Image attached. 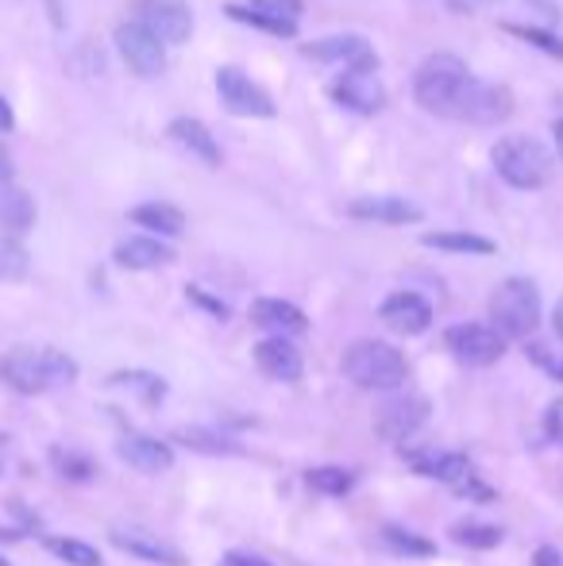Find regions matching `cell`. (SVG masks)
<instances>
[{
	"instance_id": "484cf974",
	"label": "cell",
	"mask_w": 563,
	"mask_h": 566,
	"mask_svg": "<svg viewBox=\"0 0 563 566\" xmlns=\"http://www.w3.org/2000/svg\"><path fill=\"white\" fill-rule=\"evenodd\" d=\"M31 274V254L15 235H0V285L23 282Z\"/></svg>"
},
{
	"instance_id": "d6a6232c",
	"label": "cell",
	"mask_w": 563,
	"mask_h": 566,
	"mask_svg": "<svg viewBox=\"0 0 563 566\" xmlns=\"http://www.w3.org/2000/svg\"><path fill=\"white\" fill-rule=\"evenodd\" d=\"M51 552L70 566H101L97 547L82 544V539H51Z\"/></svg>"
},
{
	"instance_id": "ee69618b",
	"label": "cell",
	"mask_w": 563,
	"mask_h": 566,
	"mask_svg": "<svg viewBox=\"0 0 563 566\" xmlns=\"http://www.w3.org/2000/svg\"><path fill=\"white\" fill-rule=\"evenodd\" d=\"M552 139H556V150H560V158H563V116L552 124Z\"/></svg>"
},
{
	"instance_id": "52a82bcc",
	"label": "cell",
	"mask_w": 563,
	"mask_h": 566,
	"mask_svg": "<svg viewBox=\"0 0 563 566\" xmlns=\"http://www.w3.org/2000/svg\"><path fill=\"white\" fill-rule=\"evenodd\" d=\"M113 43H116L121 62L132 70V74H139V77L166 74V43H158V39L150 35L139 20H132V15H128L124 23H116Z\"/></svg>"
},
{
	"instance_id": "ba28073f",
	"label": "cell",
	"mask_w": 563,
	"mask_h": 566,
	"mask_svg": "<svg viewBox=\"0 0 563 566\" xmlns=\"http://www.w3.org/2000/svg\"><path fill=\"white\" fill-rule=\"evenodd\" d=\"M513 116V93L510 85L502 82H482V77L471 74L463 97L456 105V116L451 119H467V124H502V119Z\"/></svg>"
},
{
	"instance_id": "1f68e13d",
	"label": "cell",
	"mask_w": 563,
	"mask_h": 566,
	"mask_svg": "<svg viewBox=\"0 0 563 566\" xmlns=\"http://www.w3.org/2000/svg\"><path fill=\"white\" fill-rule=\"evenodd\" d=\"M505 31H510L513 39H525V43L541 46L544 54H552V59H563V39L552 35V31L544 28H525V23H502Z\"/></svg>"
},
{
	"instance_id": "277c9868",
	"label": "cell",
	"mask_w": 563,
	"mask_h": 566,
	"mask_svg": "<svg viewBox=\"0 0 563 566\" xmlns=\"http://www.w3.org/2000/svg\"><path fill=\"white\" fill-rule=\"evenodd\" d=\"M490 328L502 339H529L541 328V290L529 277H505L490 293Z\"/></svg>"
},
{
	"instance_id": "f35d334b",
	"label": "cell",
	"mask_w": 563,
	"mask_h": 566,
	"mask_svg": "<svg viewBox=\"0 0 563 566\" xmlns=\"http://www.w3.org/2000/svg\"><path fill=\"white\" fill-rule=\"evenodd\" d=\"M444 4H448L451 12H459V15H475V12H482V8L494 4V0H444Z\"/></svg>"
},
{
	"instance_id": "60d3db41",
	"label": "cell",
	"mask_w": 563,
	"mask_h": 566,
	"mask_svg": "<svg viewBox=\"0 0 563 566\" xmlns=\"http://www.w3.org/2000/svg\"><path fill=\"white\" fill-rule=\"evenodd\" d=\"M549 432H552V440L563 443V401H556L549 409Z\"/></svg>"
},
{
	"instance_id": "cb8c5ba5",
	"label": "cell",
	"mask_w": 563,
	"mask_h": 566,
	"mask_svg": "<svg viewBox=\"0 0 563 566\" xmlns=\"http://www.w3.org/2000/svg\"><path fill=\"white\" fill-rule=\"evenodd\" d=\"M132 224L155 231L158 239H170V235H181L186 231V212L178 205H166V201H143L136 209L128 212Z\"/></svg>"
},
{
	"instance_id": "e575fe53",
	"label": "cell",
	"mask_w": 563,
	"mask_h": 566,
	"mask_svg": "<svg viewBox=\"0 0 563 566\" xmlns=\"http://www.w3.org/2000/svg\"><path fill=\"white\" fill-rule=\"evenodd\" d=\"M529 355H533V363L541 366L549 378L563 381V350L549 347V343H533V347H529Z\"/></svg>"
},
{
	"instance_id": "74e56055",
	"label": "cell",
	"mask_w": 563,
	"mask_h": 566,
	"mask_svg": "<svg viewBox=\"0 0 563 566\" xmlns=\"http://www.w3.org/2000/svg\"><path fill=\"white\" fill-rule=\"evenodd\" d=\"M220 566H274V563H267L263 555H248V552H228L225 559H220Z\"/></svg>"
},
{
	"instance_id": "f1b7e54d",
	"label": "cell",
	"mask_w": 563,
	"mask_h": 566,
	"mask_svg": "<svg viewBox=\"0 0 563 566\" xmlns=\"http://www.w3.org/2000/svg\"><path fill=\"white\" fill-rule=\"evenodd\" d=\"M305 482L313 485L316 493L344 497V493L355 485V478H352V470H344V467H316V470H309V474H305Z\"/></svg>"
},
{
	"instance_id": "836d02e7",
	"label": "cell",
	"mask_w": 563,
	"mask_h": 566,
	"mask_svg": "<svg viewBox=\"0 0 563 566\" xmlns=\"http://www.w3.org/2000/svg\"><path fill=\"white\" fill-rule=\"evenodd\" d=\"M248 8H256V12L271 15V20H279V23H298L301 12H305L301 0H251Z\"/></svg>"
},
{
	"instance_id": "603a6c76",
	"label": "cell",
	"mask_w": 563,
	"mask_h": 566,
	"mask_svg": "<svg viewBox=\"0 0 563 566\" xmlns=\"http://www.w3.org/2000/svg\"><path fill=\"white\" fill-rule=\"evenodd\" d=\"M35 197L20 186H0V228L4 235H15L20 239L23 231L35 224Z\"/></svg>"
},
{
	"instance_id": "83f0119b",
	"label": "cell",
	"mask_w": 563,
	"mask_h": 566,
	"mask_svg": "<svg viewBox=\"0 0 563 566\" xmlns=\"http://www.w3.org/2000/svg\"><path fill=\"white\" fill-rule=\"evenodd\" d=\"M225 12L232 15V20L248 23V28H256V31H267V35H274V39H293V35H298V23H279V20H271V15L256 12V8H243V4H228Z\"/></svg>"
},
{
	"instance_id": "4fadbf2b",
	"label": "cell",
	"mask_w": 563,
	"mask_h": 566,
	"mask_svg": "<svg viewBox=\"0 0 563 566\" xmlns=\"http://www.w3.org/2000/svg\"><path fill=\"white\" fill-rule=\"evenodd\" d=\"M428 420V401L417 394L406 397H386L375 409V432L386 436V440H409Z\"/></svg>"
},
{
	"instance_id": "ac0fdd59",
	"label": "cell",
	"mask_w": 563,
	"mask_h": 566,
	"mask_svg": "<svg viewBox=\"0 0 563 566\" xmlns=\"http://www.w3.org/2000/svg\"><path fill=\"white\" fill-rule=\"evenodd\" d=\"M113 262L121 270H158L166 262H174V247L155 235H132L124 243H116Z\"/></svg>"
},
{
	"instance_id": "f6af8a7d",
	"label": "cell",
	"mask_w": 563,
	"mask_h": 566,
	"mask_svg": "<svg viewBox=\"0 0 563 566\" xmlns=\"http://www.w3.org/2000/svg\"><path fill=\"white\" fill-rule=\"evenodd\" d=\"M552 324H556V336L563 339V297H560V305H556V313H552Z\"/></svg>"
},
{
	"instance_id": "7c38bea8",
	"label": "cell",
	"mask_w": 563,
	"mask_h": 566,
	"mask_svg": "<svg viewBox=\"0 0 563 566\" xmlns=\"http://www.w3.org/2000/svg\"><path fill=\"white\" fill-rule=\"evenodd\" d=\"M444 343L463 366H494L505 355V339L490 324H456L448 328Z\"/></svg>"
},
{
	"instance_id": "5bb4252c",
	"label": "cell",
	"mask_w": 563,
	"mask_h": 566,
	"mask_svg": "<svg viewBox=\"0 0 563 566\" xmlns=\"http://www.w3.org/2000/svg\"><path fill=\"white\" fill-rule=\"evenodd\" d=\"M378 316H383L386 328L398 332V336H421V332H428V324H432V305H428L421 293L398 290L383 301Z\"/></svg>"
},
{
	"instance_id": "5b68a950",
	"label": "cell",
	"mask_w": 563,
	"mask_h": 566,
	"mask_svg": "<svg viewBox=\"0 0 563 566\" xmlns=\"http://www.w3.org/2000/svg\"><path fill=\"white\" fill-rule=\"evenodd\" d=\"M344 374L359 389H378V394H390L406 381L409 366L406 355L398 347L383 339H359L344 350Z\"/></svg>"
},
{
	"instance_id": "d6986e66",
	"label": "cell",
	"mask_w": 563,
	"mask_h": 566,
	"mask_svg": "<svg viewBox=\"0 0 563 566\" xmlns=\"http://www.w3.org/2000/svg\"><path fill=\"white\" fill-rule=\"evenodd\" d=\"M113 544L121 547V552L136 555V559L163 563V566H186L178 547L163 544V539L150 536V532H143V528H113Z\"/></svg>"
},
{
	"instance_id": "ffe728a7",
	"label": "cell",
	"mask_w": 563,
	"mask_h": 566,
	"mask_svg": "<svg viewBox=\"0 0 563 566\" xmlns=\"http://www.w3.org/2000/svg\"><path fill=\"white\" fill-rule=\"evenodd\" d=\"M166 135H170V139L178 143L181 150H189L194 158H201L205 166H220V143L212 139V132L201 124V119H194V116L170 119Z\"/></svg>"
},
{
	"instance_id": "4316f807",
	"label": "cell",
	"mask_w": 563,
	"mask_h": 566,
	"mask_svg": "<svg viewBox=\"0 0 563 566\" xmlns=\"http://www.w3.org/2000/svg\"><path fill=\"white\" fill-rule=\"evenodd\" d=\"M451 539H456L459 547H471V552H494V547L502 544V528L479 524V521H463L451 528Z\"/></svg>"
},
{
	"instance_id": "f546056e",
	"label": "cell",
	"mask_w": 563,
	"mask_h": 566,
	"mask_svg": "<svg viewBox=\"0 0 563 566\" xmlns=\"http://www.w3.org/2000/svg\"><path fill=\"white\" fill-rule=\"evenodd\" d=\"M383 539H386V547L398 552V555H414V559H428V555H436L432 539H421L406 528H383Z\"/></svg>"
},
{
	"instance_id": "3957f363",
	"label": "cell",
	"mask_w": 563,
	"mask_h": 566,
	"mask_svg": "<svg viewBox=\"0 0 563 566\" xmlns=\"http://www.w3.org/2000/svg\"><path fill=\"white\" fill-rule=\"evenodd\" d=\"M498 178L510 189H541L552 178V150L533 135H505L498 147L490 150Z\"/></svg>"
},
{
	"instance_id": "44dd1931",
	"label": "cell",
	"mask_w": 563,
	"mask_h": 566,
	"mask_svg": "<svg viewBox=\"0 0 563 566\" xmlns=\"http://www.w3.org/2000/svg\"><path fill=\"white\" fill-rule=\"evenodd\" d=\"M251 321H256L259 328L274 332V336H298V332L309 328L305 313L282 297H259L256 305H251Z\"/></svg>"
},
{
	"instance_id": "9a60e30c",
	"label": "cell",
	"mask_w": 563,
	"mask_h": 566,
	"mask_svg": "<svg viewBox=\"0 0 563 566\" xmlns=\"http://www.w3.org/2000/svg\"><path fill=\"white\" fill-rule=\"evenodd\" d=\"M347 217L352 220H367V224H417L425 217V209H417L406 197H359V201L347 205Z\"/></svg>"
},
{
	"instance_id": "8fae6325",
	"label": "cell",
	"mask_w": 563,
	"mask_h": 566,
	"mask_svg": "<svg viewBox=\"0 0 563 566\" xmlns=\"http://www.w3.org/2000/svg\"><path fill=\"white\" fill-rule=\"evenodd\" d=\"M309 62H324V66H344V70H378L375 46L363 35H324L301 46Z\"/></svg>"
},
{
	"instance_id": "d4e9b609",
	"label": "cell",
	"mask_w": 563,
	"mask_h": 566,
	"mask_svg": "<svg viewBox=\"0 0 563 566\" xmlns=\"http://www.w3.org/2000/svg\"><path fill=\"white\" fill-rule=\"evenodd\" d=\"M421 243L448 254H494V239L475 235V231H428Z\"/></svg>"
},
{
	"instance_id": "9c48e42d",
	"label": "cell",
	"mask_w": 563,
	"mask_h": 566,
	"mask_svg": "<svg viewBox=\"0 0 563 566\" xmlns=\"http://www.w3.org/2000/svg\"><path fill=\"white\" fill-rule=\"evenodd\" d=\"M132 20H139L158 43H186L194 35V12L181 0H132Z\"/></svg>"
},
{
	"instance_id": "8992f818",
	"label": "cell",
	"mask_w": 563,
	"mask_h": 566,
	"mask_svg": "<svg viewBox=\"0 0 563 566\" xmlns=\"http://www.w3.org/2000/svg\"><path fill=\"white\" fill-rule=\"evenodd\" d=\"M217 97L220 105L228 108L232 116H243V119H274L279 116V105L274 97L240 66H220L217 70Z\"/></svg>"
},
{
	"instance_id": "d590c367",
	"label": "cell",
	"mask_w": 563,
	"mask_h": 566,
	"mask_svg": "<svg viewBox=\"0 0 563 566\" xmlns=\"http://www.w3.org/2000/svg\"><path fill=\"white\" fill-rule=\"evenodd\" d=\"M54 467H59V474H70V478H90V459H82V454L74 451H54Z\"/></svg>"
},
{
	"instance_id": "bcb514c9",
	"label": "cell",
	"mask_w": 563,
	"mask_h": 566,
	"mask_svg": "<svg viewBox=\"0 0 563 566\" xmlns=\"http://www.w3.org/2000/svg\"><path fill=\"white\" fill-rule=\"evenodd\" d=\"M0 566H8V563H4V559H0Z\"/></svg>"
},
{
	"instance_id": "ab89813d",
	"label": "cell",
	"mask_w": 563,
	"mask_h": 566,
	"mask_svg": "<svg viewBox=\"0 0 563 566\" xmlns=\"http://www.w3.org/2000/svg\"><path fill=\"white\" fill-rule=\"evenodd\" d=\"M15 178V163H12V150L4 147V139H0V186H12Z\"/></svg>"
},
{
	"instance_id": "30bf717a",
	"label": "cell",
	"mask_w": 563,
	"mask_h": 566,
	"mask_svg": "<svg viewBox=\"0 0 563 566\" xmlns=\"http://www.w3.org/2000/svg\"><path fill=\"white\" fill-rule=\"evenodd\" d=\"M329 97L355 116H378L386 108V85L378 82V70H344L332 82Z\"/></svg>"
},
{
	"instance_id": "7a4b0ae2",
	"label": "cell",
	"mask_w": 563,
	"mask_h": 566,
	"mask_svg": "<svg viewBox=\"0 0 563 566\" xmlns=\"http://www.w3.org/2000/svg\"><path fill=\"white\" fill-rule=\"evenodd\" d=\"M467 82H471V70L459 54L436 51L417 66L414 74V101L432 116H456V105L463 97Z\"/></svg>"
},
{
	"instance_id": "6da1fadb",
	"label": "cell",
	"mask_w": 563,
	"mask_h": 566,
	"mask_svg": "<svg viewBox=\"0 0 563 566\" xmlns=\"http://www.w3.org/2000/svg\"><path fill=\"white\" fill-rule=\"evenodd\" d=\"M0 378L15 394H43L54 386H70L77 378V363L54 347H12L0 358Z\"/></svg>"
},
{
	"instance_id": "7bdbcfd3",
	"label": "cell",
	"mask_w": 563,
	"mask_h": 566,
	"mask_svg": "<svg viewBox=\"0 0 563 566\" xmlns=\"http://www.w3.org/2000/svg\"><path fill=\"white\" fill-rule=\"evenodd\" d=\"M12 127H15V113H12V105L0 97V132H12Z\"/></svg>"
},
{
	"instance_id": "e0dca14e",
	"label": "cell",
	"mask_w": 563,
	"mask_h": 566,
	"mask_svg": "<svg viewBox=\"0 0 563 566\" xmlns=\"http://www.w3.org/2000/svg\"><path fill=\"white\" fill-rule=\"evenodd\" d=\"M256 366L274 381H298L305 363H301V350L293 347L285 336H271L263 343H256Z\"/></svg>"
},
{
	"instance_id": "4dcf8cb0",
	"label": "cell",
	"mask_w": 563,
	"mask_h": 566,
	"mask_svg": "<svg viewBox=\"0 0 563 566\" xmlns=\"http://www.w3.org/2000/svg\"><path fill=\"white\" fill-rule=\"evenodd\" d=\"M108 386H124V389H136V394H143L147 401H158L163 397V378H155V374L147 370H121L108 378Z\"/></svg>"
},
{
	"instance_id": "8d00e7d4",
	"label": "cell",
	"mask_w": 563,
	"mask_h": 566,
	"mask_svg": "<svg viewBox=\"0 0 563 566\" xmlns=\"http://www.w3.org/2000/svg\"><path fill=\"white\" fill-rule=\"evenodd\" d=\"M181 440H186L189 448H197V451H212V454H220V451H236L232 443H225V440L217 443V436L197 432V428H194V432H181Z\"/></svg>"
},
{
	"instance_id": "7402d4cb",
	"label": "cell",
	"mask_w": 563,
	"mask_h": 566,
	"mask_svg": "<svg viewBox=\"0 0 563 566\" xmlns=\"http://www.w3.org/2000/svg\"><path fill=\"white\" fill-rule=\"evenodd\" d=\"M414 467L421 470L428 478H440V482L456 485V490H467L475 482V470H471V459L459 451H428V454H417Z\"/></svg>"
},
{
	"instance_id": "2e32d148",
	"label": "cell",
	"mask_w": 563,
	"mask_h": 566,
	"mask_svg": "<svg viewBox=\"0 0 563 566\" xmlns=\"http://www.w3.org/2000/svg\"><path fill=\"white\" fill-rule=\"evenodd\" d=\"M116 454H121V459L128 462V467L143 470V474H163V470L174 467L170 443L150 440V436H139V432L121 436V443H116Z\"/></svg>"
},
{
	"instance_id": "b9f144b4",
	"label": "cell",
	"mask_w": 563,
	"mask_h": 566,
	"mask_svg": "<svg viewBox=\"0 0 563 566\" xmlns=\"http://www.w3.org/2000/svg\"><path fill=\"white\" fill-rule=\"evenodd\" d=\"M533 566H563V555L556 552V547H536Z\"/></svg>"
}]
</instances>
